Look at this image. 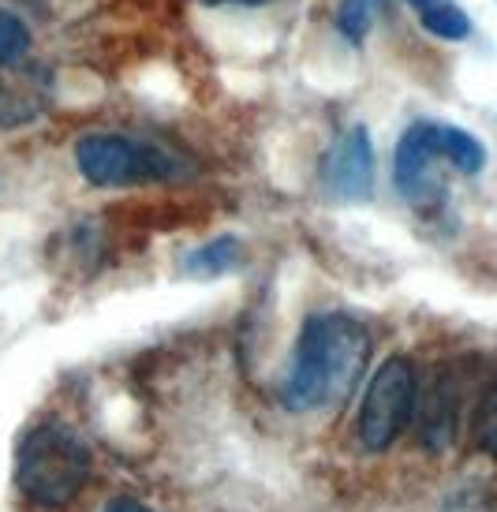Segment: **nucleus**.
<instances>
[{
  "instance_id": "nucleus-1",
  "label": "nucleus",
  "mask_w": 497,
  "mask_h": 512,
  "mask_svg": "<svg viewBox=\"0 0 497 512\" xmlns=\"http://www.w3.org/2000/svg\"><path fill=\"white\" fill-rule=\"evenodd\" d=\"M370 333L348 314H311L296 337L292 363L281 378V404L296 415L337 412L363 382Z\"/></svg>"
},
{
  "instance_id": "nucleus-2",
  "label": "nucleus",
  "mask_w": 497,
  "mask_h": 512,
  "mask_svg": "<svg viewBox=\"0 0 497 512\" xmlns=\"http://www.w3.org/2000/svg\"><path fill=\"white\" fill-rule=\"evenodd\" d=\"M441 161L464 176H479L486 169V146L464 128L415 120L404 128L393 154V184L412 206H434L441 199V184L434 169Z\"/></svg>"
},
{
  "instance_id": "nucleus-3",
  "label": "nucleus",
  "mask_w": 497,
  "mask_h": 512,
  "mask_svg": "<svg viewBox=\"0 0 497 512\" xmlns=\"http://www.w3.org/2000/svg\"><path fill=\"white\" fill-rule=\"evenodd\" d=\"M90 449L64 423H38L15 453V486L38 509H64L90 479Z\"/></svg>"
},
{
  "instance_id": "nucleus-4",
  "label": "nucleus",
  "mask_w": 497,
  "mask_h": 512,
  "mask_svg": "<svg viewBox=\"0 0 497 512\" xmlns=\"http://www.w3.org/2000/svg\"><path fill=\"white\" fill-rule=\"evenodd\" d=\"M75 169L94 187H139L172 180L176 161L165 150L131 139V135L90 131L75 143Z\"/></svg>"
},
{
  "instance_id": "nucleus-5",
  "label": "nucleus",
  "mask_w": 497,
  "mask_h": 512,
  "mask_svg": "<svg viewBox=\"0 0 497 512\" xmlns=\"http://www.w3.org/2000/svg\"><path fill=\"white\" fill-rule=\"evenodd\" d=\"M419 408V374L408 356L385 359L374 370L359 415H355V438L367 453H385L393 441L408 430Z\"/></svg>"
},
{
  "instance_id": "nucleus-6",
  "label": "nucleus",
  "mask_w": 497,
  "mask_h": 512,
  "mask_svg": "<svg viewBox=\"0 0 497 512\" xmlns=\"http://www.w3.org/2000/svg\"><path fill=\"white\" fill-rule=\"evenodd\" d=\"M374 143L363 124L341 131L322 157V187L337 202H370L374 199Z\"/></svg>"
},
{
  "instance_id": "nucleus-7",
  "label": "nucleus",
  "mask_w": 497,
  "mask_h": 512,
  "mask_svg": "<svg viewBox=\"0 0 497 512\" xmlns=\"http://www.w3.org/2000/svg\"><path fill=\"white\" fill-rule=\"evenodd\" d=\"M57 83L53 72L38 60H12L0 64V128L15 131L38 124L53 105Z\"/></svg>"
},
{
  "instance_id": "nucleus-8",
  "label": "nucleus",
  "mask_w": 497,
  "mask_h": 512,
  "mask_svg": "<svg viewBox=\"0 0 497 512\" xmlns=\"http://www.w3.org/2000/svg\"><path fill=\"white\" fill-rule=\"evenodd\" d=\"M415 419H419V434H423L426 449L441 453V449L453 441L456 389H453V382H449V378H438V382L430 385V393H426V404H423V415H415Z\"/></svg>"
},
{
  "instance_id": "nucleus-9",
  "label": "nucleus",
  "mask_w": 497,
  "mask_h": 512,
  "mask_svg": "<svg viewBox=\"0 0 497 512\" xmlns=\"http://www.w3.org/2000/svg\"><path fill=\"white\" fill-rule=\"evenodd\" d=\"M243 262V240L240 236H217V240H206L202 247H195L187 255L184 270L187 277H225V273L240 270Z\"/></svg>"
},
{
  "instance_id": "nucleus-10",
  "label": "nucleus",
  "mask_w": 497,
  "mask_h": 512,
  "mask_svg": "<svg viewBox=\"0 0 497 512\" xmlns=\"http://www.w3.org/2000/svg\"><path fill=\"white\" fill-rule=\"evenodd\" d=\"M419 27L430 38L441 42H468L471 38V15L456 4V0H441L438 8H430L426 15H419Z\"/></svg>"
},
{
  "instance_id": "nucleus-11",
  "label": "nucleus",
  "mask_w": 497,
  "mask_h": 512,
  "mask_svg": "<svg viewBox=\"0 0 497 512\" xmlns=\"http://www.w3.org/2000/svg\"><path fill=\"white\" fill-rule=\"evenodd\" d=\"M378 8L382 0H341L337 4V30L348 45H363L367 42L370 27L378 19Z\"/></svg>"
},
{
  "instance_id": "nucleus-12",
  "label": "nucleus",
  "mask_w": 497,
  "mask_h": 512,
  "mask_svg": "<svg viewBox=\"0 0 497 512\" xmlns=\"http://www.w3.org/2000/svg\"><path fill=\"white\" fill-rule=\"evenodd\" d=\"M475 441L490 460H497V382L486 385V393L479 397L475 408Z\"/></svg>"
},
{
  "instance_id": "nucleus-13",
  "label": "nucleus",
  "mask_w": 497,
  "mask_h": 512,
  "mask_svg": "<svg viewBox=\"0 0 497 512\" xmlns=\"http://www.w3.org/2000/svg\"><path fill=\"white\" fill-rule=\"evenodd\" d=\"M30 53V30L15 12L0 8V64L23 60Z\"/></svg>"
},
{
  "instance_id": "nucleus-14",
  "label": "nucleus",
  "mask_w": 497,
  "mask_h": 512,
  "mask_svg": "<svg viewBox=\"0 0 497 512\" xmlns=\"http://www.w3.org/2000/svg\"><path fill=\"white\" fill-rule=\"evenodd\" d=\"M202 8H266L273 0H199Z\"/></svg>"
},
{
  "instance_id": "nucleus-15",
  "label": "nucleus",
  "mask_w": 497,
  "mask_h": 512,
  "mask_svg": "<svg viewBox=\"0 0 497 512\" xmlns=\"http://www.w3.org/2000/svg\"><path fill=\"white\" fill-rule=\"evenodd\" d=\"M101 512H154L150 505H142L139 498H113Z\"/></svg>"
}]
</instances>
